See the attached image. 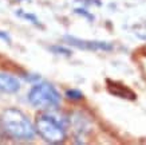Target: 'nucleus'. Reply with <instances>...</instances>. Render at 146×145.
I'll list each match as a JSON object with an SVG mask.
<instances>
[{
	"instance_id": "f257e3e1",
	"label": "nucleus",
	"mask_w": 146,
	"mask_h": 145,
	"mask_svg": "<svg viewBox=\"0 0 146 145\" xmlns=\"http://www.w3.org/2000/svg\"><path fill=\"white\" fill-rule=\"evenodd\" d=\"M1 126L3 130L15 140H32L36 132L27 116L18 109H7L3 112Z\"/></svg>"
},
{
	"instance_id": "423d86ee",
	"label": "nucleus",
	"mask_w": 146,
	"mask_h": 145,
	"mask_svg": "<svg viewBox=\"0 0 146 145\" xmlns=\"http://www.w3.org/2000/svg\"><path fill=\"white\" fill-rule=\"evenodd\" d=\"M109 92L113 93L117 97H122V98H127V100H135V94L130 89L125 88L119 84H113L110 81H109Z\"/></svg>"
},
{
	"instance_id": "7ed1b4c3",
	"label": "nucleus",
	"mask_w": 146,
	"mask_h": 145,
	"mask_svg": "<svg viewBox=\"0 0 146 145\" xmlns=\"http://www.w3.org/2000/svg\"><path fill=\"white\" fill-rule=\"evenodd\" d=\"M28 101L39 109H54L60 104V96L52 85L38 84L28 93Z\"/></svg>"
},
{
	"instance_id": "20e7f679",
	"label": "nucleus",
	"mask_w": 146,
	"mask_h": 145,
	"mask_svg": "<svg viewBox=\"0 0 146 145\" xmlns=\"http://www.w3.org/2000/svg\"><path fill=\"white\" fill-rule=\"evenodd\" d=\"M66 40L71 46H75L82 50H90V51H110L113 46L107 42H99V40H83L74 36H66Z\"/></svg>"
},
{
	"instance_id": "39448f33",
	"label": "nucleus",
	"mask_w": 146,
	"mask_h": 145,
	"mask_svg": "<svg viewBox=\"0 0 146 145\" xmlns=\"http://www.w3.org/2000/svg\"><path fill=\"white\" fill-rule=\"evenodd\" d=\"M19 89H20V82L16 77L0 73V92L12 94L19 92Z\"/></svg>"
},
{
	"instance_id": "f03ea898",
	"label": "nucleus",
	"mask_w": 146,
	"mask_h": 145,
	"mask_svg": "<svg viewBox=\"0 0 146 145\" xmlns=\"http://www.w3.org/2000/svg\"><path fill=\"white\" fill-rule=\"evenodd\" d=\"M66 120L54 114H42L36 118L35 130L50 144H60L66 138Z\"/></svg>"
},
{
	"instance_id": "6e6552de",
	"label": "nucleus",
	"mask_w": 146,
	"mask_h": 145,
	"mask_svg": "<svg viewBox=\"0 0 146 145\" xmlns=\"http://www.w3.org/2000/svg\"><path fill=\"white\" fill-rule=\"evenodd\" d=\"M54 51H58V54H64V55H70V51L63 47H52Z\"/></svg>"
},
{
	"instance_id": "1a4fd4ad",
	"label": "nucleus",
	"mask_w": 146,
	"mask_h": 145,
	"mask_svg": "<svg viewBox=\"0 0 146 145\" xmlns=\"http://www.w3.org/2000/svg\"><path fill=\"white\" fill-rule=\"evenodd\" d=\"M0 39H4L5 42H9V36L5 34V32H1L0 31Z\"/></svg>"
},
{
	"instance_id": "0eeeda50",
	"label": "nucleus",
	"mask_w": 146,
	"mask_h": 145,
	"mask_svg": "<svg viewBox=\"0 0 146 145\" xmlns=\"http://www.w3.org/2000/svg\"><path fill=\"white\" fill-rule=\"evenodd\" d=\"M66 96L68 97V98H71V100H80V98L83 97V94H82V92H79V90L71 89V90H67L66 92Z\"/></svg>"
}]
</instances>
